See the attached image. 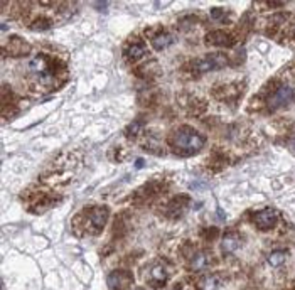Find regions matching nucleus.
Instances as JSON below:
<instances>
[{"label": "nucleus", "instance_id": "nucleus-1", "mask_svg": "<svg viewBox=\"0 0 295 290\" xmlns=\"http://www.w3.org/2000/svg\"><path fill=\"white\" fill-rule=\"evenodd\" d=\"M204 135L192 127H181L169 135V145L179 157H191L204 147Z\"/></svg>", "mask_w": 295, "mask_h": 290}, {"label": "nucleus", "instance_id": "nucleus-2", "mask_svg": "<svg viewBox=\"0 0 295 290\" xmlns=\"http://www.w3.org/2000/svg\"><path fill=\"white\" fill-rule=\"evenodd\" d=\"M228 66V56L223 53H211V54H206V56L202 58H197L194 61L189 63L187 70L192 73L194 76H199V75H204V73H209V71H216V70H221V68Z\"/></svg>", "mask_w": 295, "mask_h": 290}, {"label": "nucleus", "instance_id": "nucleus-3", "mask_svg": "<svg viewBox=\"0 0 295 290\" xmlns=\"http://www.w3.org/2000/svg\"><path fill=\"white\" fill-rule=\"evenodd\" d=\"M108 214H110L108 208L98 206V208L85 209V213L80 214V221L85 223L83 226L86 228V233L88 234H98L105 228V224H107Z\"/></svg>", "mask_w": 295, "mask_h": 290}, {"label": "nucleus", "instance_id": "nucleus-4", "mask_svg": "<svg viewBox=\"0 0 295 290\" xmlns=\"http://www.w3.org/2000/svg\"><path fill=\"white\" fill-rule=\"evenodd\" d=\"M295 100V90L292 88V86H280V88H276L273 93L270 95L268 98V108L270 110H278V108H283L287 107L288 103H292V101Z\"/></svg>", "mask_w": 295, "mask_h": 290}, {"label": "nucleus", "instance_id": "nucleus-5", "mask_svg": "<svg viewBox=\"0 0 295 290\" xmlns=\"http://www.w3.org/2000/svg\"><path fill=\"white\" fill-rule=\"evenodd\" d=\"M107 283L112 290H128L133 283V277L128 270H113L108 275Z\"/></svg>", "mask_w": 295, "mask_h": 290}, {"label": "nucleus", "instance_id": "nucleus-6", "mask_svg": "<svg viewBox=\"0 0 295 290\" xmlns=\"http://www.w3.org/2000/svg\"><path fill=\"white\" fill-rule=\"evenodd\" d=\"M276 221H278V214H276V211L271 208H265L261 211H256V213L253 214V223H255L256 228H260V229L273 228L276 224Z\"/></svg>", "mask_w": 295, "mask_h": 290}, {"label": "nucleus", "instance_id": "nucleus-7", "mask_svg": "<svg viewBox=\"0 0 295 290\" xmlns=\"http://www.w3.org/2000/svg\"><path fill=\"white\" fill-rule=\"evenodd\" d=\"M206 43L209 46H214V48H231L236 43V39L231 34H228V32L213 31L206 36Z\"/></svg>", "mask_w": 295, "mask_h": 290}, {"label": "nucleus", "instance_id": "nucleus-8", "mask_svg": "<svg viewBox=\"0 0 295 290\" xmlns=\"http://www.w3.org/2000/svg\"><path fill=\"white\" fill-rule=\"evenodd\" d=\"M4 53L11 54V56H24V54L29 53V44L26 43L22 38H17V36H12L11 39H9V43L6 44V48H4Z\"/></svg>", "mask_w": 295, "mask_h": 290}, {"label": "nucleus", "instance_id": "nucleus-9", "mask_svg": "<svg viewBox=\"0 0 295 290\" xmlns=\"http://www.w3.org/2000/svg\"><path fill=\"white\" fill-rule=\"evenodd\" d=\"M241 245V238H239L238 233L234 231H229L223 236V240H221V250L224 253H234Z\"/></svg>", "mask_w": 295, "mask_h": 290}, {"label": "nucleus", "instance_id": "nucleus-10", "mask_svg": "<svg viewBox=\"0 0 295 290\" xmlns=\"http://www.w3.org/2000/svg\"><path fill=\"white\" fill-rule=\"evenodd\" d=\"M145 53H147V48H145L144 43H140V41H137V43L130 44L125 49V56H127L128 61H132V63H135V61H138V59H142L145 56Z\"/></svg>", "mask_w": 295, "mask_h": 290}, {"label": "nucleus", "instance_id": "nucleus-11", "mask_svg": "<svg viewBox=\"0 0 295 290\" xmlns=\"http://www.w3.org/2000/svg\"><path fill=\"white\" fill-rule=\"evenodd\" d=\"M150 282L154 287H160L167 282V271H165L164 265H155L150 270Z\"/></svg>", "mask_w": 295, "mask_h": 290}, {"label": "nucleus", "instance_id": "nucleus-12", "mask_svg": "<svg viewBox=\"0 0 295 290\" xmlns=\"http://www.w3.org/2000/svg\"><path fill=\"white\" fill-rule=\"evenodd\" d=\"M172 43H174V36L169 34V32H162V34H157L154 39H152V46H154V49H157V51L167 49Z\"/></svg>", "mask_w": 295, "mask_h": 290}, {"label": "nucleus", "instance_id": "nucleus-13", "mask_svg": "<svg viewBox=\"0 0 295 290\" xmlns=\"http://www.w3.org/2000/svg\"><path fill=\"white\" fill-rule=\"evenodd\" d=\"M207 263H209V260H207V255L204 251H197L194 253V256L189 261V268L194 270V271H199V270H204Z\"/></svg>", "mask_w": 295, "mask_h": 290}, {"label": "nucleus", "instance_id": "nucleus-14", "mask_svg": "<svg viewBox=\"0 0 295 290\" xmlns=\"http://www.w3.org/2000/svg\"><path fill=\"white\" fill-rule=\"evenodd\" d=\"M189 202V199L186 196H176L169 204V211H172V216H179L182 214V211L186 209V204Z\"/></svg>", "mask_w": 295, "mask_h": 290}, {"label": "nucleus", "instance_id": "nucleus-15", "mask_svg": "<svg viewBox=\"0 0 295 290\" xmlns=\"http://www.w3.org/2000/svg\"><path fill=\"white\" fill-rule=\"evenodd\" d=\"M219 283H221L219 275H206L197 287H199V290H218Z\"/></svg>", "mask_w": 295, "mask_h": 290}, {"label": "nucleus", "instance_id": "nucleus-16", "mask_svg": "<svg viewBox=\"0 0 295 290\" xmlns=\"http://www.w3.org/2000/svg\"><path fill=\"white\" fill-rule=\"evenodd\" d=\"M285 260H287V251H283V250H275V251H271L270 255H268V260H266V261H268L270 266H273V268H276V266L283 265Z\"/></svg>", "mask_w": 295, "mask_h": 290}, {"label": "nucleus", "instance_id": "nucleus-17", "mask_svg": "<svg viewBox=\"0 0 295 290\" xmlns=\"http://www.w3.org/2000/svg\"><path fill=\"white\" fill-rule=\"evenodd\" d=\"M137 73H138V75H140L142 78H147V75H149V76H155V75L159 73L157 61H150V63L144 64L142 68H138Z\"/></svg>", "mask_w": 295, "mask_h": 290}, {"label": "nucleus", "instance_id": "nucleus-18", "mask_svg": "<svg viewBox=\"0 0 295 290\" xmlns=\"http://www.w3.org/2000/svg\"><path fill=\"white\" fill-rule=\"evenodd\" d=\"M211 17H213L216 22H219V24H228V12L221 7L211 9Z\"/></svg>", "mask_w": 295, "mask_h": 290}, {"label": "nucleus", "instance_id": "nucleus-19", "mask_svg": "<svg viewBox=\"0 0 295 290\" xmlns=\"http://www.w3.org/2000/svg\"><path fill=\"white\" fill-rule=\"evenodd\" d=\"M140 130H142V122L140 120H135V122H133L132 123V125H128L127 127V137H130V139H132V137H137L138 135V133H140Z\"/></svg>", "mask_w": 295, "mask_h": 290}, {"label": "nucleus", "instance_id": "nucleus-20", "mask_svg": "<svg viewBox=\"0 0 295 290\" xmlns=\"http://www.w3.org/2000/svg\"><path fill=\"white\" fill-rule=\"evenodd\" d=\"M31 27L34 31H46L51 27V21L49 19H38V21H34V24H32Z\"/></svg>", "mask_w": 295, "mask_h": 290}, {"label": "nucleus", "instance_id": "nucleus-21", "mask_svg": "<svg viewBox=\"0 0 295 290\" xmlns=\"http://www.w3.org/2000/svg\"><path fill=\"white\" fill-rule=\"evenodd\" d=\"M216 234H218V229H216V228H209L206 231V240H213V236H216Z\"/></svg>", "mask_w": 295, "mask_h": 290}, {"label": "nucleus", "instance_id": "nucleus-22", "mask_svg": "<svg viewBox=\"0 0 295 290\" xmlns=\"http://www.w3.org/2000/svg\"><path fill=\"white\" fill-rule=\"evenodd\" d=\"M93 7L96 11H105L108 7V2H93Z\"/></svg>", "mask_w": 295, "mask_h": 290}, {"label": "nucleus", "instance_id": "nucleus-23", "mask_svg": "<svg viewBox=\"0 0 295 290\" xmlns=\"http://www.w3.org/2000/svg\"><path fill=\"white\" fill-rule=\"evenodd\" d=\"M290 150H292L293 154H295V135L292 137V139H290Z\"/></svg>", "mask_w": 295, "mask_h": 290}, {"label": "nucleus", "instance_id": "nucleus-24", "mask_svg": "<svg viewBox=\"0 0 295 290\" xmlns=\"http://www.w3.org/2000/svg\"><path fill=\"white\" fill-rule=\"evenodd\" d=\"M292 32H293V36H295V24H293V27H292Z\"/></svg>", "mask_w": 295, "mask_h": 290}, {"label": "nucleus", "instance_id": "nucleus-25", "mask_svg": "<svg viewBox=\"0 0 295 290\" xmlns=\"http://www.w3.org/2000/svg\"><path fill=\"white\" fill-rule=\"evenodd\" d=\"M135 290H144V288H135Z\"/></svg>", "mask_w": 295, "mask_h": 290}]
</instances>
